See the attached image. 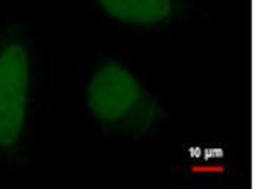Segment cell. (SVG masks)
<instances>
[{
  "instance_id": "obj_3",
  "label": "cell",
  "mask_w": 255,
  "mask_h": 189,
  "mask_svg": "<svg viewBox=\"0 0 255 189\" xmlns=\"http://www.w3.org/2000/svg\"><path fill=\"white\" fill-rule=\"evenodd\" d=\"M96 8L121 25L153 30L172 22L180 13L179 0H91Z\"/></svg>"
},
{
  "instance_id": "obj_2",
  "label": "cell",
  "mask_w": 255,
  "mask_h": 189,
  "mask_svg": "<svg viewBox=\"0 0 255 189\" xmlns=\"http://www.w3.org/2000/svg\"><path fill=\"white\" fill-rule=\"evenodd\" d=\"M35 100V58L20 30L0 36V155L17 153L27 141Z\"/></svg>"
},
{
  "instance_id": "obj_1",
  "label": "cell",
  "mask_w": 255,
  "mask_h": 189,
  "mask_svg": "<svg viewBox=\"0 0 255 189\" xmlns=\"http://www.w3.org/2000/svg\"><path fill=\"white\" fill-rule=\"evenodd\" d=\"M85 106L99 127L115 135L141 139L163 125V105L127 64L104 58L85 85Z\"/></svg>"
}]
</instances>
